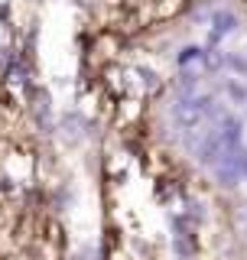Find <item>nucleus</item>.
Segmentation results:
<instances>
[{
    "instance_id": "6",
    "label": "nucleus",
    "mask_w": 247,
    "mask_h": 260,
    "mask_svg": "<svg viewBox=\"0 0 247 260\" xmlns=\"http://www.w3.org/2000/svg\"><path fill=\"white\" fill-rule=\"evenodd\" d=\"M225 65L231 72H237L241 78H247V55H241V52H228L225 55Z\"/></svg>"
},
{
    "instance_id": "8",
    "label": "nucleus",
    "mask_w": 247,
    "mask_h": 260,
    "mask_svg": "<svg viewBox=\"0 0 247 260\" xmlns=\"http://www.w3.org/2000/svg\"><path fill=\"white\" fill-rule=\"evenodd\" d=\"M237 162H241V176L247 179V150H237Z\"/></svg>"
},
{
    "instance_id": "1",
    "label": "nucleus",
    "mask_w": 247,
    "mask_h": 260,
    "mask_svg": "<svg viewBox=\"0 0 247 260\" xmlns=\"http://www.w3.org/2000/svg\"><path fill=\"white\" fill-rule=\"evenodd\" d=\"M218 137H221V143H225V150L228 153H237L241 150V140H244V124H241V117H234V114H221L218 117Z\"/></svg>"
},
{
    "instance_id": "5",
    "label": "nucleus",
    "mask_w": 247,
    "mask_h": 260,
    "mask_svg": "<svg viewBox=\"0 0 247 260\" xmlns=\"http://www.w3.org/2000/svg\"><path fill=\"white\" fill-rule=\"evenodd\" d=\"M225 94H228V101H231V104H247V85H244V81H237V78H228L225 81Z\"/></svg>"
},
{
    "instance_id": "4",
    "label": "nucleus",
    "mask_w": 247,
    "mask_h": 260,
    "mask_svg": "<svg viewBox=\"0 0 247 260\" xmlns=\"http://www.w3.org/2000/svg\"><path fill=\"white\" fill-rule=\"evenodd\" d=\"M234 26H237V16L231 10H215L211 13V43H218L221 36L234 32Z\"/></svg>"
},
{
    "instance_id": "7",
    "label": "nucleus",
    "mask_w": 247,
    "mask_h": 260,
    "mask_svg": "<svg viewBox=\"0 0 247 260\" xmlns=\"http://www.w3.org/2000/svg\"><path fill=\"white\" fill-rule=\"evenodd\" d=\"M202 59H205V49H199V46H186L179 52V65H192V62H202Z\"/></svg>"
},
{
    "instance_id": "2",
    "label": "nucleus",
    "mask_w": 247,
    "mask_h": 260,
    "mask_svg": "<svg viewBox=\"0 0 247 260\" xmlns=\"http://www.w3.org/2000/svg\"><path fill=\"white\" fill-rule=\"evenodd\" d=\"M195 156H199V162H205V166H211V169L228 156V150H225V143H221L218 130H208V134L202 137V143L195 146Z\"/></svg>"
},
{
    "instance_id": "3",
    "label": "nucleus",
    "mask_w": 247,
    "mask_h": 260,
    "mask_svg": "<svg viewBox=\"0 0 247 260\" xmlns=\"http://www.w3.org/2000/svg\"><path fill=\"white\" fill-rule=\"evenodd\" d=\"M215 179H218V185H225V189H234L237 182H241V162H237V153H228L225 159L215 166Z\"/></svg>"
}]
</instances>
